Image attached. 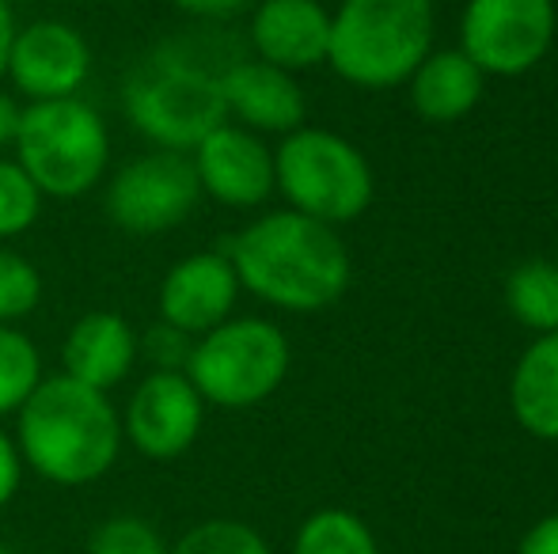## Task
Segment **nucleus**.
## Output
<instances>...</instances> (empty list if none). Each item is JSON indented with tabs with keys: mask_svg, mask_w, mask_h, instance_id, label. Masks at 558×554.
<instances>
[{
	"mask_svg": "<svg viewBox=\"0 0 558 554\" xmlns=\"http://www.w3.org/2000/svg\"><path fill=\"white\" fill-rule=\"evenodd\" d=\"M92 76V42L65 20H35L15 27L4 81L23 103L73 99Z\"/></svg>",
	"mask_w": 558,
	"mask_h": 554,
	"instance_id": "obj_11",
	"label": "nucleus"
},
{
	"mask_svg": "<svg viewBox=\"0 0 558 554\" xmlns=\"http://www.w3.org/2000/svg\"><path fill=\"white\" fill-rule=\"evenodd\" d=\"M240 278L225 251H194L171 262L156 288V316L160 323L183 331L186 338H202L235 316Z\"/></svg>",
	"mask_w": 558,
	"mask_h": 554,
	"instance_id": "obj_13",
	"label": "nucleus"
},
{
	"mask_svg": "<svg viewBox=\"0 0 558 554\" xmlns=\"http://www.w3.org/2000/svg\"><path fill=\"white\" fill-rule=\"evenodd\" d=\"M202 198L225 209H258L274 194V148L258 134L221 122L191 148Z\"/></svg>",
	"mask_w": 558,
	"mask_h": 554,
	"instance_id": "obj_12",
	"label": "nucleus"
},
{
	"mask_svg": "<svg viewBox=\"0 0 558 554\" xmlns=\"http://www.w3.org/2000/svg\"><path fill=\"white\" fill-rule=\"evenodd\" d=\"M168 554H274V551L263 540V532L251 528L247 520L209 517L198 520L194 528H186L168 547Z\"/></svg>",
	"mask_w": 558,
	"mask_h": 554,
	"instance_id": "obj_23",
	"label": "nucleus"
},
{
	"mask_svg": "<svg viewBox=\"0 0 558 554\" xmlns=\"http://www.w3.org/2000/svg\"><path fill=\"white\" fill-rule=\"evenodd\" d=\"M509 407L524 433L558 441V331L539 334L509 380Z\"/></svg>",
	"mask_w": 558,
	"mask_h": 554,
	"instance_id": "obj_18",
	"label": "nucleus"
},
{
	"mask_svg": "<svg viewBox=\"0 0 558 554\" xmlns=\"http://www.w3.org/2000/svg\"><path fill=\"white\" fill-rule=\"evenodd\" d=\"M206 426V399L179 369H148L122 407V436L137 456L171 464L186 456Z\"/></svg>",
	"mask_w": 558,
	"mask_h": 554,
	"instance_id": "obj_10",
	"label": "nucleus"
},
{
	"mask_svg": "<svg viewBox=\"0 0 558 554\" xmlns=\"http://www.w3.org/2000/svg\"><path fill=\"white\" fill-rule=\"evenodd\" d=\"M43 354L35 338L20 327L0 323V418H15V410L43 384Z\"/></svg>",
	"mask_w": 558,
	"mask_h": 554,
	"instance_id": "obj_21",
	"label": "nucleus"
},
{
	"mask_svg": "<svg viewBox=\"0 0 558 554\" xmlns=\"http://www.w3.org/2000/svg\"><path fill=\"white\" fill-rule=\"evenodd\" d=\"M407 84L414 111L434 126H448L475 111L486 76L463 50H429Z\"/></svg>",
	"mask_w": 558,
	"mask_h": 554,
	"instance_id": "obj_17",
	"label": "nucleus"
},
{
	"mask_svg": "<svg viewBox=\"0 0 558 554\" xmlns=\"http://www.w3.org/2000/svg\"><path fill=\"white\" fill-rule=\"evenodd\" d=\"M555 0H468L460 50L483 76H524L555 42Z\"/></svg>",
	"mask_w": 558,
	"mask_h": 554,
	"instance_id": "obj_9",
	"label": "nucleus"
},
{
	"mask_svg": "<svg viewBox=\"0 0 558 554\" xmlns=\"http://www.w3.org/2000/svg\"><path fill=\"white\" fill-rule=\"evenodd\" d=\"M23 471H27V467H23L20 448H15V436L0 426V509L15 502V494H20V487H23Z\"/></svg>",
	"mask_w": 558,
	"mask_h": 554,
	"instance_id": "obj_27",
	"label": "nucleus"
},
{
	"mask_svg": "<svg viewBox=\"0 0 558 554\" xmlns=\"http://www.w3.org/2000/svg\"><path fill=\"white\" fill-rule=\"evenodd\" d=\"M202 186L191 152L148 148L104 183V213L130 236H160L198 209Z\"/></svg>",
	"mask_w": 558,
	"mask_h": 554,
	"instance_id": "obj_8",
	"label": "nucleus"
},
{
	"mask_svg": "<svg viewBox=\"0 0 558 554\" xmlns=\"http://www.w3.org/2000/svg\"><path fill=\"white\" fill-rule=\"evenodd\" d=\"M517 554H558V513H551V517L536 520V525L524 532L521 547H517Z\"/></svg>",
	"mask_w": 558,
	"mask_h": 554,
	"instance_id": "obj_30",
	"label": "nucleus"
},
{
	"mask_svg": "<svg viewBox=\"0 0 558 554\" xmlns=\"http://www.w3.org/2000/svg\"><path fill=\"white\" fill-rule=\"evenodd\" d=\"M15 448L27 471L43 482L81 490L111 475L125 448L122 410L111 392L65 377H43L31 399L15 410Z\"/></svg>",
	"mask_w": 558,
	"mask_h": 554,
	"instance_id": "obj_2",
	"label": "nucleus"
},
{
	"mask_svg": "<svg viewBox=\"0 0 558 554\" xmlns=\"http://www.w3.org/2000/svg\"><path fill=\"white\" fill-rule=\"evenodd\" d=\"M122 111L153 148L191 152L225 119L221 73L186 53L153 50L122 84Z\"/></svg>",
	"mask_w": 558,
	"mask_h": 554,
	"instance_id": "obj_5",
	"label": "nucleus"
},
{
	"mask_svg": "<svg viewBox=\"0 0 558 554\" xmlns=\"http://www.w3.org/2000/svg\"><path fill=\"white\" fill-rule=\"evenodd\" d=\"M137 331L111 308L84 311L61 342V372L96 392H114L137 369Z\"/></svg>",
	"mask_w": 558,
	"mask_h": 554,
	"instance_id": "obj_16",
	"label": "nucleus"
},
{
	"mask_svg": "<svg viewBox=\"0 0 558 554\" xmlns=\"http://www.w3.org/2000/svg\"><path fill=\"white\" fill-rule=\"evenodd\" d=\"M43 190L15 163V156H0V244L27 236L43 217Z\"/></svg>",
	"mask_w": 558,
	"mask_h": 554,
	"instance_id": "obj_22",
	"label": "nucleus"
},
{
	"mask_svg": "<svg viewBox=\"0 0 558 554\" xmlns=\"http://www.w3.org/2000/svg\"><path fill=\"white\" fill-rule=\"evenodd\" d=\"M434 46V0H342L327 65L353 88L407 84Z\"/></svg>",
	"mask_w": 558,
	"mask_h": 554,
	"instance_id": "obj_3",
	"label": "nucleus"
},
{
	"mask_svg": "<svg viewBox=\"0 0 558 554\" xmlns=\"http://www.w3.org/2000/svg\"><path fill=\"white\" fill-rule=\"evenodd\" d=\"M171 543L153 520L137 513H114L88 535L84 554H168Z\"/></svg>",
	"mask_w": 558,
	"mask_h": 554,
	"instance_id": "obj_25",
	"label": "nucleus"
},
{
	"mask_svg": "<svg viewBox=\"0 0 558 554\" xmlns=\"http://www.w3.org/2000/svg\"><path fill=\"white\" fill-rule=\"evenodd\" d=\"M15 12H12V0H0V84H4V69H8V50H12V38H15Z\"/></svg>",
	"mask_w": 558,
	"mask_h": 554,
	"instance_id": "obj_31",
	"label": "nucleus"
},
{
	"mask_svg": "<svg viewBox=\"0 0 558 554\" xmlns=\"http://www.w3.org/2000/svg\"><path fill=\"white\" fill-rule=\"evenodd\" d=\"M0 554H15L12 547H4V543H0Z\"/></svg>",
	"mask_w": 558,
	"mask_h": 554,
	"instance_id": "obj_32",
	"label": "nucleus"
},
{
	"mask_svg": "<svg viewBox=\"0 0 558 554\" xmlns=\"http://www.w3.org/2000/svg\"><path fill=\"white\" fill-rule=\"evenodd\" d=\"M12 156L43 190V198L76 201L104 186L111 168V130L88 99L23 103Z\"/></svg>",
	"mask_w": 558,
	"mask_h": 554,
	"instance_id": "obj_4",
	"label": "nucleus"
},
{
	"mask_svg": "<svg viewBox=\"0 0 558 554\" xmlns=\"http://www.w3.org/2000/svg\"><path fill=\"white\" fill-rule=\"evenodd\" d=\"M171 8L191 20H206V23H225V20H235V15L251 12L255 0H171Z\"/></svg>",
	"mask_w": 558,
	"mask_h": 554,
	"instance_id": "obj_28",
	"label": "nucleus"
},
{
	"mask_svg": "<svg viewBox=\"0 0 558 554\" xmlns=\"http://www.w3.org/2000/svg\"><path fill=\"white\" fill-rule=\"evenodd\" d=\"M274 194L296 213L342 229L373 206V168L353 140L301 126L274 148Z\"/></svg>",
	"mask_w": 558,
	"mask_h": 554,
	"instance_id": "obj_7",
	"label": "nucleus"
},
{
	"mask_svg": "<svg viewBox=\"0 0 558 554\" xmlns=\"http://www.w3.org/2000/svg\"><path fill=\"white\" fill-rule=\"evenodd\" d=\"M43 304V274L27 255L0 244V323L20 327Z\"/></svg>",
	"mask_w": 558,
	"mask_h": 554,
	"instance_id": "obj_24",
	"label": "nucleus"
},
{
	"mask_svg": "<svg viewBox=\"0 0 558 554\" xmlns=\"http://www.w3.org/2000/svg\"><path fill=\"white\" fill-rule=\"evenodd\" d=\"M20 119H23V99L0 84V156L12 152L15 134H20Z\"/></svg>",
	"mask_w": 558,
	"mask_h": 554,
	"instance_id": "obj_29",
	"label": "nucleus"
},
{
	"mask_svg": "<svg viewBox=\"0 0 558 554\" xmlns=\"http://www.w3.org/2000/svg\"><path fill=\"white\" fill-rule=\"evenodd\" d=\"M194 338H186L183 331L160 323L156 319L148 331H137V354L141 361H148V369H186V357H191Z\"/></svg>",
	"mask_w": 558,
	"mask_h": 554,
	"instance_id": "obj_26",
	"label": "nucleus"
},
{
	"mask_svg": "<svg viewBox=\"0 0 558 554\" xmlns=\"http://www.w3.org/2000/svg\"><path fill=\"white\" fill-rule=\"evenodd\" d=\"M255 58L286 73H308L327 65L331 12L319 0H255L247 23Z\"/></svg>",
	"mask_w": 558,
	"mask_h": 554,
	"instance_id": "obj_15",
	"label": "nucleus"
},
{
	"mask_svg": "<svg viewBox=\"0 0 558 554\" xmlns=\"http://www.w3.org/2000/svg\"><path fill=\"white\" fill-rule=\"evenodd\" d=\"M225 255L240 288L270 308L312 316L342 300L353 262L338 229L296 213L274 209L228 239Z\"/></svg>",
	"mask_w": 558,
	"mask_h": 554,
	"instance_id": "obj_1",
	"label": "nucleus"
},
{
	"mask_svg": "<svg viewBox=\"0 0 558 554\" xmlns=\"http://www.w3.org/2000/svg\"><path fill=\"white\" fill-rule=\"evenodd\" d=\"M221 103L228 122L258 137H286L308 119V99L296 76L258 58L221 69Z\"/></svg>",
	"mask_w": 558,
	"mask_h": 554,
	"instance_id": "obj_14",
	"label": "nucleus"
},
{
	"mask_svg": "<svg viewBox=\"0 0 558 554\" xmlns=\"http://www.w3.org/2000/svg\"><path fill=\"white\" fill-rule=\"evenodd\" d=\"M506 304L521 327L536 334L558 331V267L529 259L506 278Z\"/></svg>",
	"mask_w": 558,
	"mask_h": 554,
	"instance_id": "obj_19",
	"label": "nucleus"
},
{
	"mask_svg": "<svg viewBox=\"0 0 558 554\" xmlns=\"http://www.w3.org/2000/svg\"><path fill=\"white\" fill-rule=\"evenodd\" d=\"M293 554H380V547H376L373 528L357 513L316 509L296 528Z\"/></svg>",
	"mask_w": 558,
	"mask_h": 554,
	"instance_id": "obj_20",
	"label": "nucleus"
},
{
	"mask_svg": "<svg viewBox=\"0 0 558 554\" xmlns=\"http://www.w3.org/2000/svg\"><path fill=\"white\" fill-rule=\"evenodd\" d=\"M289 365L293 349L274 319L232 316L194 338L183 372L198 387L206 407L251 410L286 384Z\"/></svg>",
	"mask_w": 558,
	"mask_h": 554,
	"instance_id": "obj_6",
	"label": "nucleus"
}]
</instances>
